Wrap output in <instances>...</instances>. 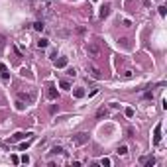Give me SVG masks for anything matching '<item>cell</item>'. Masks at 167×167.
I'll return each mask as SVG.
<instances>
[{
    "label": "cell",
    "instance_id": "cell-24",
    "mask_svg": "<svg viewBox=\"0 0 167 167\" xmlns=\"http://www.w3.org/2000/svg\"><path fill=\"white\" fill-rule=\"evenodd\" d=\"M165 12H167L165 6H159V14H161V16H165Z\"/></svg>",
    "mask_w": 167,
    "mask_h": 167
},
{
    "label": "cell",
    "instance_id": "cell-11",
    "mask_svg": "<svg viewBox=\"0 0 167 167\" xmlns=\"http://www.w3.org/2000/svg\"><path fill=\"white\" fill-rule=\"evenodd\" d=\"M73 96H75V98H83L84 90H83V88H75V90H73Z\"/></svg>",
    "mask_w": 167,
    "mask_h": 167
},
{
    "label": "cell",
    "instance_id": "cell-7",
    "mask_svg": "<svg viewBox=\"0 0 167 167\" xmlns=\"http://www.w3.org/2000/svg\"><path fill=\"white\" fill-rule=\"evenodd\" d=\"M141 163L145 167H153L155 165V159H153V157H141Z\"/></svg>",
    "mask_w": 167,
    "mask_h": 167
},
{
    "label": "cell",
    "instance_id": "cell-19",
    "mask_svg": "<svg viewBox=\"0 0 167 167\" xmlns=\"http://www.w3.org/2000/svg\"><path fill=\"white\" fill-rule=\"evenodd\" d=\"M67 75H69V77H75L77 71H75V69H67Z\"/></svg>",
    "mask_w": 167,
    "mask_h": 167
},
{
    "label": "cell",
    "instance_id": "cell-22",
    "mask_svg": "<svg viewBox=\"0 0 167 167\" xmlns=\"http://www.w3.org/2000/svg\"><path fill=\"white\" fill-rule=\"evenodd\" d=\"M20 161H22V163H29V157H28V155H22V159H20Z\"/></svg>",
    "mask_w": 167,
    "mask_h": 167
},
{
    "label": "cell",
    "instance_id": "cell-23",
    "mask_svg": "<svg viewBox=\"0 0 167 167\" xmlns=\"http://www.w3.org/2000/svg\"><path fill=\"white\" fill-rule=\"evenodd\" d=\"M12 163H20V157L18 155H12Z\"/></svg>",
    "mask_w": 167,
    "mask_h": 167
},
{
    "label": "cell",
    "instance_id": "cell-21",
    "mask_svg": "<svg viewBox=\"0 0 167 167\" xmlns=\"http://www.w3.org/2000/svg\"><path fill=\"white\" fill-rule=\"evenodd\" d=\"M51 153H63V147H53Z\"/></svg>",
    "mask_w": 167,
    "mask_h": 167
},
{
    "label": "cell",
    "instance_id": "cell-10",
    "mask_svg": "<svg viewBox=\"0 0 167 167\" xmlns=\"http://www.w3.org/2000/svg\"><path fill=\"white\" fill-rule=\"evenodd\" d=\"M57 96H59V92H57L55 88H53V86H51V88H49V90H47V98H49V100H55Z\"/></svg>",
    "mask_w": 167,
    "mask_h": 167
},
{
    "label": "cell",
    "instance_id": "cell-2",
    "mask_svg": "<svg viewBox=\"0 0 167 167\" xmlns=\"http://www.w3.org/2000/svg\"><path fill=\"white\" fill-rule=\"evenodd\" d=\"M33 134L31 132H28V134H24V132H16L12 138L8 139V143H16V141H20V139H26V138H31Z\"/></svg>",
    "mask_w": 167,
    "mask_h": 167
},
{
    "label": "cell",
    "instance_id": "cell-17",
    "mask_svg": "<svg viewBox=\"0 0 167 167\" xmlns=\"http://www.w3.org/2000/svg\"><path fill=\"white\" fill-rule=\"evenodd\" d=\"M33 28L37 29V31H41V29H43V24H41V22H35V24H33Z\"/></svg>",
    "mask_w": 167,
    "mask_h": 167
},
{
    "label": "cell",
    "instance_id": "cell-1",
    "mask_svg": "<svg viewBox=\"0 0 167 167\" xmlns=\"http://www.w3.org/2000/svg\"><path fill=\"white\" fill-rule=\"evenodd\" d=\"M86 51H88V55L92 57V59H100V55H102V49H100L98 43H88L86 45Z\"/></svg>",
    "mask_w": 167,
    "mask_h": 167
},
{
    "label": "cell",
    "instance_id": "cell-14",
    "mask_svg": "<svg viewBox=\"0 0 167 167\" xmlns=\"http://www.w3.org/2000/svg\"><path fill=\"white\" fill-rule=\"evenodd\" d=\"M106 114H108V110H106V108H100V110L96 112V116H98V118H102V116H106Z\"/></svg>",
    "mask_w": 167,
    "mask_h": 167
},
{
    "label": "cell",
    "instance_id": "cell-15",
    "mask_svg": "<svg viewBox=\"0 0 167 167\" xmlns=\"http://www.w3.org/2000/svg\"><path fill=\"white\" fill-rule=\"evenodd\" d=\"M29 143H31V138H29L28 141H24V143H20V149H22V151H24V149H26V147H29Z\"/></svg>",
    "mask_w": 167,
    "mask_h": 167
},
{
    "label": "cell",
    "instance_id": "cell-3",
    "mask_svg": "<svg viewBox=\"0 0 167 167\" xmlns=\"http://www.w3.org/2000/svg\"><path fill=\"white\" fill-rule=\"evenodd\" d=\"M73 141H75V145H84V143L88 141V134L81 132V134H77V136L73 138Z\"/></svg>",
    "mask_w": 167,
    "mask_h": 167
},
{
    "label": "cell",
    "instance_id": "cell-13",
    "mask_svg": "<svg viewBox=\"0 0 167 167\" xmlns=\"http://www.w3.org/2000/svg\"><path fill=\"white\" fill-rule=\"evenodd\" d=\"M59 86H61V88H65V90H67V88H71L69 81H61V83H59Z\"/></svg>",
    "mask_w": 167,
    "mask_h": 167
},
{
    "label": "cell",
    "instance_id": "cell-18",
    "mask_svg": "<svg viewBox=\"0 0 167 167\" xmlns=\"http://www.w3.org/2000/svg\"><path fill=\"white\" fill-rule=\"evenodd\" d=\"M126 116L132 118V116H134V108H126Z\"/></svg>",
    "mask_w": 167,
    "mask_h": 167
},
{
    "label": "cell",
    "instance_id": "cell-6",
    "mask_svg": "<svg viewBox=\"0 0 167 167\" xmlns=\"http://www.w3.org/2000/svg\"><path fill=\"white\" fill-rule=\"evenodd\" d=\"M108 14H110V6H108V4H104V6L100 8V14H98V16H100V18L104 20V18H106Z\"/></svg>",
    "mask_w": 167,
    "mask_h": 167
},
{
    "label": "cell",
    "instance_id": "cell-20",
    "mask_svg": "<svg viewBox=\"0 0 167 167\" xmlns=\"http://www.w3.org/2000/svg\"><path fill=\"white\" fill-rule=\"evenodd\" d=\"M100 165H106V167H108V165H110V159H108V157H104V159L100 161Z\"/></svg>",
    "mask_w": 167,
    "mask_h": 167
},
{
    "label": "cell",
    "instance_id": "cell-5",
    "mask_svg": "<svg viewBox=\"0 0 167 167\" xmlns=\"http://www.w3.org/2000/svg\"><path fill=\"white\" fill-rule=\"evenodd\" d=\"M159 141H161V124H157V126H155V130H153V143L157 145Z\"/></svg>",
    "mask_w": 167,
    "mask_h": 167
},
{
    "label": "cell",
    "instance_id": "cell-9",
    "mask_svg": "<svg viewBox=\"0 0 167 167\" xmlns=\"http://www.w3.org/2000/svg\"><path fill=\"white\" fill-rule=\"evenodd\" d=\"M55 67H57V69H63V67H67V59H65V57H61V59H55Z\"/></svg>",
    "mask_w": 167,
    "mask_h": 167
},
{
    "label": "cell",
    "instance_id": "cell-12",
    "mask_svg": "<svg viewBox=\"0 0 167 167\" xmlns=\"http://www.w3.org/2000/svg\"><path fill=\"white\" fill-rule=\"evenodd\" d=\"M47 45H49V39H45V37H41L37 41V47H47Z\"/></svg>",
    "mask_w": 167,
    "mask_h": 167
},
{
    "label": "cell",
    "instance_id": "cell-8",
    "mask_svg": "<svg viewBox=\"0 0 167 167\" xmlns=\"http://www.w3.org/2000/svg\"><path fill=\"white\" fill-rule=\"evenodd\" d=\"M0 73H2V79H4V81H10V75H8V69H6V65H2V63H0Z\"/></svg>",
    "mask_w": 167,
    "mask_h": 167
},
{
    "label": "cell",
    "instance_id": "cell-4",
    "mask_svg": "<svg viewBox=\"0 0 167 167\" xmlns=\"http://www.w3.org/2000/svg\"><path fill=\"white\" fill-rule=\"evenodd\" d=\"M88 73H90V77H94V79H98V81L104 77V75H102V71H100L96 65H88Z\"/></svg>",
    "mask_w": 167,
    "mask_h": 167
},
{
    "label": "cell",
    "instance_id": "cell-16",
    "mask_svg": "<svg viewBox=\"0 0 167 167\" xmlns=\"http://www.w3.org/2000/svg\"><path fill=\"white\" fill-rule=\"evenodd\" d=\"M126 151H128V147H126V145H120V147H118V155H124Z\"/></svg>",
    "mask_w": 167,
    "mask_h": 167
}]
</instances>
